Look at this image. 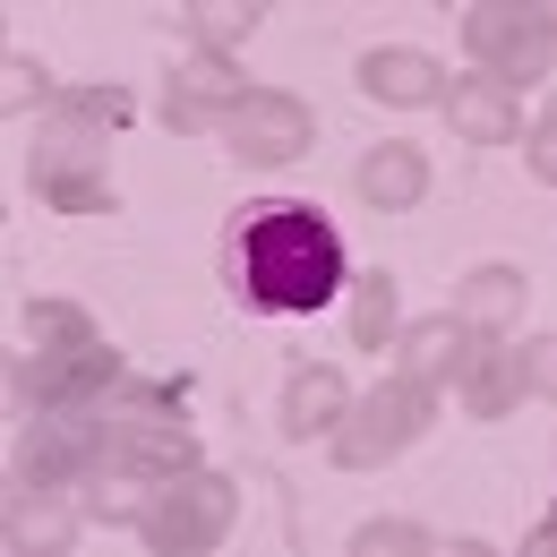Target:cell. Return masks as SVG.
<instances>
[{
    "label": "cell",
    "instance_id": "1",
    "mask_svg": "<svg viewBox=\"0 0 557 557\" xmlns=\"http://www.w3.org/2000/svg\"><path fill=\"white\" fill-rule=\"evenodd\" d=\"M232 258H240L249 309H275V318H309L344 292V240L318 207H249Z\"/></svg>",
    "mask_w": 557,
    "mask_h": 557
},
{
    "label": "cell",
    "instance_id": "10",
    "mask_svg": "<svg viewBox=\"0 0 557 557\" xmlns=\"http://www.w3.org/2000/svg\"><path fill=\"white\" fill-rule=\"evenodd\" d=\"M249 86H240V70L223 61V52H198L189 70L172 77V95H163V121L172 129H223V112L240 103Z\"/></svg>",
    "mask_w": 557,
    "mask_h": 557
},
{
    "label": "cell",
    "instance_id": "16",
    "mask_svg": "<svg viewBox=\"0 0 557 557\" xmlns=\"http://www.w3.org/2000/svg\"><path fill=\"white\" fill-rule=\"evenodd\" d=\"M446 121H455L472 146H506L515 138V95L488 86V77H463V86H446Z\"/></svg>",
    "mask_w": 557,
    "mask_h": 557
},
{
    "label": "cell",
    "instance_id": "19",
    "mask_svg": "<svg viewBox=\"0 0 557 557\" xmlns=\"http://www.w3.org/2000/svg\"><path fill=\"white\" fill-rule=\"evenodd\" d=\"M26 344H35V351L95 344V318H86V309H70V300H35V309H26Z\"/></svg>",
    "mask_w": 557,
    "mask_h": 557
},
{
    "label": "cell",
    "instance_id": "25",
    "mask_svg": "<svg viewBox=\"0 0 557 557\" xmlns=\"http://www.w3.org/2000/svg\"><path fill=\"white\" fill-rule=\"evenodd\" d=\"M532 557H557V515H541V532H532Z\"/></svg>",
    "mask_w": 557,
    "mask_h": 557
},
{
    "label": "cell",
    "instance_id": "2",
    "mask_svg": "<svg viewBox=\"0 0 557 557\" xmlns=\"http://www.w3.org/2000/svg\"><path fill=\"white\" fill-rule=\"evenodd\" d=\"M129 121V95L121 86H95V95H61L44 138H35V198L61 214H103L112 207V181H103V129Z\"/></svg>",
    "mask_w": 557,
    "mask_h": 557
},
{
    "label": "cell",
    "instance_id": "15",
    "mask_svg": "<svg viewBox=\"0 0 557 557\" xmlns=\"http://www.w3.org/2000/svg\"><path fill=\"white\" fill-rule=\"evenodd\" d=\"M463 351H472V326H463V318H420V326H404V344H395V369L437 386V377L463 369Z\"/></svg>",
    "mask_w": 557,
    "mask_h": 557
},
{
    "label": "cell",
    "instance_id": "23",
    "mask_svg": "<svg viewBox=\"0 0 557 557\" xmlns=\"http://www.w3.org/2000/svg\"><path fill=\"white\" fill-rule=\"evenodd\" d=\"M532 172H541V181L557 189V112L541 121V129H532Z\"/></svg>",
    "mask_w": 557,
    "mask_h": 557
},
{
    "label": "cell",
    "instance_id": "17",
    "mask_svg": "<svg viewBox=\"0 0 557 557\" xmlns=\"http://www.w3.org/2000/svg\"><path fill=\"white\" fill-rule=\"evenodd\" d=\"M515 309H523V275H515V267H472L463 292H455V318H463V326H488V335H497Z\"/></svg>",
    "mask_w": 557,
    "mask_h": 557
},
{
    "label": "cell",
    "instance_id": "21",
    "mask_svg": "<svg viewBox=\"0 0 557 557\" xmlns=\"http://www.w3.org/2000/svg\"><path fill=\"white\" fill-rule=\"evenodd\" d=\"M189 26H198V44L223 52V44H240L249 26H258V9H240V0H214V9H189Z\"/></svg>",
    "mask_w": 557,
    "mask_h": 557
},
{
    "label": "cell",
    "instance_id": "9",
    "mask_svg": "<svg viewBox=\"0 0 557 557\" xmlns=\"http://www.w3.org/2000/svg\"><path fill=\"white\" fill-rule=\"evenodd\" d=\"M214 138L232 146V154H249V163H292V154H309V103H292L275 86H249V95L223 112Z\"/></svg>",
    "mask_w": 557,
    "mask_h": 557
},
{
    "label": "cell",
    "instance_id": "14",
    "mask_svg": "<svg viewBox=\"0 0 557 557\" xmlns=\"http://www.w3.org/2000/svg\"><path fill=\"white\" fill-rule=\"evenodd\" d=\"M360 198L377 214H412L429 198V163H420V146H369L360 154Z\"/></svg>",
    "mask_w": 557,
    "mask_h": 557
},
{
    "label": "cell",
    "instance_id": "5",
    "mask_svg": "<svg viewBox=\"0 0 557 557\" xmlns=\"http://www.w3.org/2000/svg\"><path fill=\"white\" fill-rule=\"evenodd\" d=\"M463 44L481 61L488 86H532L549 77V52H557V9H463Z\"/></svg>",
    "mask_w": 557,
    "mask_h": 557
},
{
    "label": "cell",
    "instance_id": "4",
    "mask_svg": "<svg viewBox=\"0 0 557 557\" xmlns=\"http://www.w3.org/2000/svg\"><path fill=\"white\" fill-rule=\"evenodd\" d=\"M95 463H112V420L70 404V412H35L26 429V446H17V488L26 497H52V488H70L77 472H95Z\"/></svg>",
    "mask_w": 557,
    "mask_h": 557
},
{
    "label": "cell",
    "instance_id": "22",
    "mask_svg": "<svg viewBox=\"0 0 557 557\" xmlns=\"http://www.w3.org/2000/svg\"><path fill=\"white\" fill-rule=\"evenodd\" d=\"M523 386H532V395H557V335L523 344Z\"/></svg>",
    "mask_w": 557,
    "mask_h": 557
},
{
    "label": "cell",
    "instance_id": "18",
    "mask_svg": "<svg viewBox=\"0 0 557 557\" xmlns=\"http://www.w3.org/2000/svg\"><path fill=\"white\" fill-rule=\"evenodd\" d=\"M377 344H395V283L360 275L351 283V351H377Z\"/></svg>",
    "mask_w": 557,
    "mask_h": 557
},
{
    "label": "cell",
    "instance_id": "20",
    "mask_svg": "<svg viewBox=\"0 0 557 557\" xmlns=\"http://www.w3.org/2000/svg\"><path fill=\"white\" fill-rule=\"evenodd\" d=\"M351 557H429V532L386 515V523H360V532H351Z\"/></svg>",
    "mask_w": 557,
    "mask_h": 557
},
{
    "label": "cell",
    "instance_id": "24",
    "mask_svg": "<svg viewBox=\"0 0 557 557\" xmlns=\"http://www.w3.org/2000/svg\"><path fill=\"white\" fill-rule=\"evenodd\" d=\"M44 95V70L35 61H9V103H35Z\"/></svg>",
    "mask_w": 557,
    "mask_h": 557
},
{
    "label": "cell",
    "instance_id": "8",
    "mask_svg": "<svg viewBox=\"0 0 557 557\" xmlns=\"http://www.w3.org/2000/svg\"><path fill=\"white\" fill-rule=\"evenodd\" d=\"M112 472L129 488H172L198 472V437H189V420L172 412H129L112 420Z\"/></svg>",
    "mask_w": 557,
    "mask_h": 557
},
{
    "label": "cell",
    "instance_id": "3",
    "mask_svg": "<svg viewBox=\"0 0 557 557\" xmlns=\"http://www.w3.org/2000/svg\"><path fill=\"white\" fill-rule=\"evenodd\" d=\"M429 412H437V386L395 369L386 386H369V395H360V404L326 429V455H335L344 472H377L386 455H404L420 429H429Z\"/></svg>",
    "mask_w": 557,
    "mask_h": 557
},
{
    "label": "cell",
    "instance_id": "12",
    "mask_svg": "<svg viewBox=\"0 0 557 557\" xmlns=\"http://www.w3.org/2000/svg\"><path fill=\"white\" fill-rule=\"evenodd\" d=\"M360 86L377 95V103H446V70L412 52V44H377L369 61H360Z\"/></svg>",
    "mask_w": 557,
    "mask_h": 557
},
{
    "label": "cell",
    "instance_id": "7",
    "mask_svg": "<svg viewBox=\"0 0 557 557\" xmlns=\"http://www.w3.org/2000/svg\"><path fill=\"white\" fill-rule=\"evenodd\" d=\"M9 386H17L26 412H70V404H95L103 386H121V351L103 344V335H95V344H70V351H26Z\"/></svg>",
    "mask_w": 557,
    "mask_h": 557
},
{
    "label": "cell",
    "instance_id": "13",
    "mask_svg": "<svg viewBox=\"0 0 557 557\" xmlns=\"http://www.w3.org/2000/svg\"><path fill=\"white\" fill-rule=\"evenodd\" d=\"M344 412H351L344 369H326V360L292 369V386H283V437H326V429H335Z\"/></svg>",
    "mask_w": 557,
    "mask_h": 557
},
{
    "label": "cell",
    "instance_id": "11",
    "mask_svg": "<svg viewBox=\"0 0 557 557\" xmlns=\"http://www.w3.org/2000/svg\"><path fill=\"white\" fill-rule=\"evenodd\" d=\"M463 404H472V420H506L515 404H523V351H506L497 335H481V344L463 351Z\"/></svg>",
    "mask_w": 557,
    "mask_h": 557
},
{
    "label": "cell",
    "instance_id": "6",
    "mask_svg": "<svg viewBox=\"0 0 557 557\" xmlns=\"http://www.w3.org/2000/svg\"><path fill=\"white\" fill-rule=\"evenodd\" d=\"M232 515H240V497H232V481L223 472H189V481H172L154 506H146V549H214L223 532H232Z\"/></svg>",
    "mask_w": 557,
    "mask_h": 557
}]
</instances>
